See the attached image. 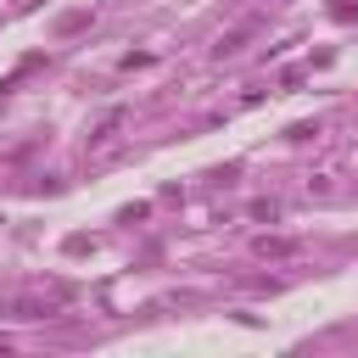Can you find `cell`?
Wrapping results in <instances>:
<instances>
[{
    "instance_id": "1",
    "label": "cell",
    "mask_w": 358,
    "mask_h": 358,
    "mask_svg": "<svg viewBox=\"0 0 358 358\" xmlns=\"http://www.w3.org/2000/svg\"><path fill=\"white\" fill-rule=\"evenodd\" d=\"M257 257H274V263H280V257H296V241H280V235H263V241H257Z\"/></svg>"
}]
</instances>
